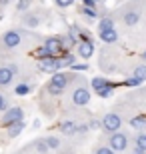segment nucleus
<instances>
[{"mask_svg":"<svg viewBox=\"0 0 146 154\" xmlns=\"http://www.w3.org/2000/svg\"><path fill=\"white\" fill-rule=\"evenodd\" d=\"M44 144L48 146V150L58 148V146H60V138H56V136H46L44 138Z\"/></svg>","mask_w":146,"mask_h":154,"instance_id":"412c9836","label":"nucleus"},{"mask_svg":"<svg viewBox=\"0 0 146 154\" xmlns=\"http://www.w3.org/2000/svg\"><path fill=\"white\" fill-rule=\"evenodd\" d=\"M92 54H94V44H92V42H80L78 44V58H90L92 56Z\"/></svg>","mask_w":146,"mask_h":154,"instance_id":"9d476101","label":"nucleus"},{"mask_svg":"<svg viewBox=\"0 0 146 154\" xmlns=\"http://www.w3.org/2000/svg\"><path fill=\"white\" fill-rule=\"evenodd\" d=\"M108 148L112 150V152H122V150L128 148V134H124V132H114L110 134L108 138Z\"/></svg>","mask_w":146,"mask_h":154,"instance_id":"f03ea898","label":"nucleus"},{"mask_svg":"<svg viewBox=\"0 0 146 154\" xmlns=\"http://www.w3.org/2000/svg\"><path fill=\"white\" fill-rule=\"evenodd\" d=\"M102 128L106 132H110V134H114V132H120V126H122V118L116 114V112H108L104 118L100 120Z\"/></svg>","mask_w":146,"mask_h":154,"instance_id":"20e7f679","label":"nucleus"},{"mask_svg":"<svg viewBox=\"0 0 146 154\" xmlns=\"http://www.w3.org/2000/svg\"><path fill=\"white\" fill-rule=\"evenodd\" d=\"M144 60H146V52H144Z\"/></svg>","mask_w":146,"mask_h":154,"instance_id":"c9c22d12","label":"nucleus"},{"mask_svg":"<svg viewBox=\"0 0 146 154\" xmlns=\"http://www.w3.org/2000/svg\"><path fill=\"white\" fill-rule=\"evenodd\" d=\"M96 154H114L110 148H106V146H102V148H98L96 150Z\"/></svg>","mask_w":146,"mask_h":154,"instance_id":"473e14b6","label":"nucleus"},{"mask_svg":"<svg viewBox=\"0 0 146 154\" xmlns=\"http://www.w3.org/2000/svg\"><path fill=\"white\" fill-rule=\"evenodd\" d=\"M72 4V0H58L56 6H60V8H68V6Z\"/></svg>","mask_w":146,"mask_h":154,"instance_id":"2f4dec72","label":"nucleus"},{"mask_svg":"<svg viewBox=\"0 0 146 154\" xmlns=\"http://www.w3.org/2000/svg\"><path fill=\"white\" fill-rule=\"evenodd\" d=\"M76 122L74 120H64V122H60V132L62 134H74L76 132Z\"/></svg>","mask_w":146,"mask_h":154,"instance_id":"2eb2a0df","label":"nucleus"},{"mask_svg":"<svg viewBox=\"0 0 146 154\" xmlns=\"http://www.w3.org/2000/svg\"><path fill=\"white\" fill-rule=\"evenodd\" d=\"M28 8H30V2H28V0H18V2H16V10L26 12Z\"/></svg>","mask_w":146,"mask_h":154,"instance_id":"393cba45","label":"nucleus"},{"mask_svg":"<svg viewBox=\"0 0 146 154\" xmlns=\"http://www.w3.org/2000/svg\"><path fill=\"white\" fill-rule=\"evenodd\" d=\"M34 146H36V150H38L40 154H46V152H48V146L44 144V140H38V142L34 144Z\"/></svg>","mask_w":146,"mask_h":154,"instance_id":"cd10ccee","label":"nucleus"},{"mask_svg":"<svg viewBox=\"0 0 146 154\" xmlns=\"http://www.w3.org/2000/svg\"><path fill=\"white\" fill-rule=\"evenodd\" d=\"M102 42H106V44H112V42H118V32L116 28L114 30H106V32H98Z\"/></svg>","mask_w":146,"mask_h":154,"instance_id":"ddd939ff","label":"nucleus"},{"mask_svg":"<svg viewBox=\"0 0 146 154\" xmlns=\"http://www.w3.org/2000/svg\"><path fill=\"white\" fill-rule=\"evenodd\" d=\"M24 128H26V124H24V122H16V124L8 126L6 130H8V136H10V138H16L18 134H20V132L24 130Z\"/></svg>","mask_w":146,"mask_h":154,"instance_id":"dca6fc26","label":"nucleus"},{"mask_svg":"<svg viewBox=\"0 0 146 154\" xmlns=\"http://www.w3.org/2000/svg\"><path fill=\"white\" fill-rule=\"evenodd\" d=\"M8 108H10V106H8V98H6L4 94H0V112H6Z\"/></svg>","mask_w":146,"mask_h":154,"instance_id":"a878e982","label":"nucleus"},{"mask_svg":"<svg viewBox=\"0 0 146 154\" xmlns=\"http://www.w3.org/2000/svg\"><path fill=\"white\" fill-rule=\"evenodd\" d=\"M90 84H92V88H94L96 92H100V90H104V88H108V86L112 84V82H108V80L104 78V76H94Z\"/></svg>","mask_w":146,"mask_h":154,"instance_id":"f8f14e48","label":"nucleus"},{"mask_svg":"<svg viewBox=\"0 0 146 154\" xmlns=\"http://www.w3.org/2000/svg\"><path fill=\"white\" fill-rule=\"evenodd\" d=\"M132 76H134L136 80L144 82V80H146V64H142V66H136L134 72H132Z\"/></svg>","mask_w":146,"mask_h":154,"instance_id":"6ab92c4d","label":"nucleus"},{"mask_svg":"<svg viewBox=\"0 0 146 154\" xmlns=\"http://www.w3.org/2000/svg\"><path fill=\"white\" fill-rule=\"evenodd\" d=\"M14 92H16L18 96H26V94H30V92H32V86L26 84V82H20V84H16Z\"/></svg>","mask_w":146,"mask_h":154,"instance_id":"f3484780","label":"nucleus"},{"mask_svg":"<svg viewBox=\"0 0 146 154\" xmlns=\"http://www.w3.org/2000/svg\"><path fill=\"white\" fill-rule=\"evenodd\" d=\"M124 84H126V86H138V84H140V80H136L134 76H128V78L124 80Z\"/></svg>","mask_w":146,"mask_h":154,"instance_id":"c756f323","label":"nucleus"},{"mask_svg":"<svg viewBox=\"0 0 146 154\" xmlns=\"http://www.w3.org/2000/svg\"><path fill=\"white\" fill-rule=\"evenodd\" d=\"M22 116H24V112H22L20 106H10V108L4 112V116H2V120H0V124L4 126V128H8V126L16 124V122H22Z\"/></svg>","mask_w":146,"mask_h":154,"instance_id":"7ed1b4c3","label":"nucleus"},{"mask_svg":"<svg viewBox=\"0 0 146 154\" xmlns=\"http://www.w3.org/2000/svg\"><path fill=\"white\" fill-rule=\"evenodd\" d=\"M40 70L42 72H48V74H54V72H60L62 68V62H60V58L56 56H50V58H44V60H40Z\"/></svg>","mask_w":146,"mask_h":154,"instance_id":"423d86ee","label":"nucleus"},{"mask_svg":"<svg viewBox=\"0 0 146 154\" xmlns=\"http://www.w3.org/2000/svg\"><path fill=\"white\" fill-rule=\"evenodd\" d=\"M20 40H22V34L18 30H8L2 34V46L4 48H16L20 44Z\"/></svg>","mask_w":146,"mask_h":154,"instance_id":"0eeeda50","label":"nucleus"},{"mask_svg":"<svg viewBox=\"0 0 146 154\" xmlns=\"http://www.w3.org/2000/svg\"><path fill=\"white\" fill-rule=\"evenodd\" d=\"M68 80H70V76H68L66 72H54L50 82H48V90H50L52 94H60V92L66 88Z\"/></svg>","mask_w":146,"mask_h":154,"instance_id":"f257e3e1","label":"nucleus"},{"mask_svg":"<svg viewBox=\"0 0 146 154\" xmlns=\"http://www.w3.org/2000/svg\"><path fill=\"white\" fill-rule=\"evenodd\" d=\"M114 88H116V84H110L108 88H104V90H100V92H96V94H98V96H102V98H110V96H112V90H114Z\"/></svg>","mask_w":146,"mask_h":154,"instance_id":"5701e85b","label":"nucleus"},{"mask_svg":"<svg viewBox=\"0 0 146 154\" xmlns=\"http://www.w3.org/2000/svg\"><path fill=\"white\" fill-rule=\"evenodd\" d=\"M130 126H132V128H136V130H140V132H142V128H146V118H144V116L132 118V120H130Z\"/></svg>","mask_w":146,"mask_h":154,"instance_id":"aec40b11","label":"nucleus"},{"mask_svg":"<svg viewBox=\"0 0 146 154\" xmlns=\"http://www.w3.org/2000/svg\"><path fill=\"white\" fill-rule=\"evenodd\" d=\"M70 68H72V70H76V72H86V70H88V64H82V62H76V64H74V66H70Z\"/></svg>","mask_w":146,"mask_h":154,"instance_id":"bb28decb","label":"nucleus"},{"mask_svg":"<svg viewBox=\"0 0 146 154\" xmlns=\"http://www.w3.org/2000/svg\"><path fill=\"white\" fill-rule=\"evenodd\" d=\"M16 76V66H0V86H8Z\"/></svg>","mask_w":146,"mask_h":154,"instance_id":"6e6552de","label":"nucleus"},{"mask_svg":"<svg viewBox=\"0 0 146 154\" xmlns=\"http://www.w3.org/2000/svg\"><path fill=\"white\" fill-rule=\"evenodd\" d=\"M36 58H40V60H44V58H50V54L40 46V48H36Z\"/></svg>","mask_w":146,"mask_h":154,"instance_id":"c85d7f7f","label":"nucleus"},{"mask_svg":"<svg viewBox=\"0 0 146 154\" xmlns=\"http://www.w3.org/2000/svg\"><path fill=\"white\" fill-rule=\"evenodd\" d=\"M24 24H26V26H30V28H34V26H38V24H40V20H38V16L28 14V16L24 18Z\"/></svg>","mask_w":146,"mask_h":154,"instance_id":"4be33fe9","label":"nucleus"},{"mask_svg":"<svg viewBox=\"0 0 146 154\" xmlns=\"http://www.w3.org/2000/svg\"><path fill=\"white\" fill-rule=\"evenodd\" d=\"M82 6H84V8H98V2H94V0H84V2H82Z\"/></svg>","mask_w":146,"mask_h":154,"instance_id":"7c9ffc66","label":"nucleus"},{"mask_svg":"<svg viewBox=\"0 0 146 154\" xmlns=\"http://www.w3.org/2000/svg\"><path fill=\"white\" fill-rule=\"evenodd\" d=\"M98 126H100V120H92L88 124V128H98Z\"/></svg>","mask_w":146,"mask_h":154,"instance_id":"72a5a7b5","label":"nucleus"},{"mask_svg":"<svg viewBox=\"0 0 146 154\" xmlns=\"http://www.w3.org/2000/svg\"><path fill=\"white\" fill-rule=\"evenodd\" d=\"M132 154H146V152H144V150H140V148H136V146H134V148H132Z\"/></svg>","mask_w":146,"mask_h":154,"instance_id":"f704fd0d","label":"nucleus"},{"mask_svg":"<svg viewBox=\"0 0 146 154\" xmlns=\"http://www.w3.org/2000/svg\"><path fill=\"white\" fill-rule=\"evenodd\" d=\"M144 92H146V88H144Z\"/></svg>","mask_w":146,"mask_h":154,"instance_id":"e433bc0d","label":"nucleus"},{"mask_svg":"<svg viewBox=\"0 0 146 154\" xmlns=\"http://www.w3.org/2000/svg\"><path fill=\"white\" fill-rule=\"evenodd\" d=\"M72 102L76 104V106H86V104L90 102V90L86 88V84H80L74 88L72 92Z\"/></svg>","mask_w":146,"mask_h":154,"instance_id":"39448f33","label":"nucleus"},{"mask_svg":"<svg viewBox=\"0 0 146 154\" xmlns=\"http://www.w3.org/2000/svg\"><path fill=\"white\" fill-rule=\"evenodd\" d=\"M134 146L146 152V132H138V134H136V138H134Z\"/></svg>","mask_w":146,"mask_h":154,"instance_id":"a211bd4d","label":"nucleus"},{"mask_svg":"<svg viewBox=\"0 0 146 154\" xmlns=\"http://www.w3.org/2000/svg\"><path fill=\"white\" fill-rule=\"evenodd\" d=\"M80 12H82V14H86L88 18H98V16H100V14H98V10H94V8H84V6H82V10H80Z\"/></svg>","mask_w":146,"mask_h":154,"instance_id":"b1692460","label":"nucleus"},{"mask_svg":"<svg viewBox=\"0 0 146 154\" xmlns=\"http://www.w3.org/2000/svg\"><path fill=\"white\" fill-rule=\"evenodd\" d=\"M140 20V12L138 10H126L124 12V24L126 26H136Z\"/></svg>","mask_w":146,"mask_h":154,"instance_id":"9b49d317","label":"nucleus"},{"mask_svg":"<svg viewBox=\"0 0 146 154\" xmlns=\"http://www.w3.org/2000/svg\"><path fill=\"white\" fill-rule=\"evenodd\" d=\"M114 20L110 16H102L100 22H98V32H106V30H114Z\"/></svg>","mask_w":146,"mask_h":154,"instance_id":"4468645a","label":"nucleus"},{"mask_svg":"<svg viewBox=\"0 0 146 154\" xmlns=\"http://www.w3.org/2000/svg\"><path fill=\"white\" fill-rule=\"evenodd\" d=\"M50 56H56L58 52H60V36H54V38H48L44 42V46H42Z\"/></svg>","mask_w":146,"mask_h":154,"instance_id":"1a4fd4ad","label":"nucleus"}]
</instances>
